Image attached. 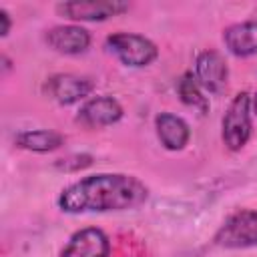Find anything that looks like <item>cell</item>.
Returning <instances> with one entry per match:
<instances>
[{
    "label": "cell",
    "instance_id": "cell-16",
    "mask_svg": "<svg viewBox=\"0 0 257 257\" xmlns=\"http://www.w3.org/2000/svg\"><path fill=\"white\" fill-rule=\"evenodd\" d=\"M0 20H2V28H0V34L2 36H6L8 34V30H10V16H8V12L2 8L0 10Z\"/></svg>",
    "mask_w": 257,
    "mask_h": 257
},
{
    "label": "cell",
    "instance_id": "cell-6",
    "mask_svg": "<svg viewBox=\"0 0 257 257\" xmlns=\"http://www.w3.org/2000/svg\"><path fill=\"white\" fill-rule=\"evenodd\" d=\"M120 118H122V106L112 96H94L86 100L76 114V120L86 128L110 126Z\"/></svg>",
    "mask_w": 257,
    "mask_h": 257
},
{
    "label": "cell",
    "instance_id": "cell-2",
    "mask_svg": "<svg viewBox=\"0 0 257 257\" xmlns=\"http://www.w3.org/2000/svg\"><path fill=\"white\" fill-rule=\"evenodd\" d=\"M221 137L229 151H239L247 145L251 137V96L247 92H239L231 100L223 116Z\"/></svg>",
    "mask_w": 257,
    "mask_h": 257
},
{
    "label": "cell",
    "instance_id": "cell-8",
    "mask_svg": "<svg viewBox=\"0 0 257 257\" xmlns=\"http://www.w3.org/2000/svg\"><path fill=\"white\" fill-rule=\"evenodd\" d=\"M94 84L86 76L76 74H54L46 82V92L58 104H74L92 92Z\"/></svg>",
    "mask_w": 257,
    "mask_h": 257
},
{
    "label": "cell",
    "instance_id": "cell-12",
    "mask_svg": "<svg viewBox=\"0 0 257 257\" xmlns=\"http://www.w3.org/2000/svg\"><path fill=\"white\" fill-rule=\"evenodd\" d=\"M155 128H157V137L161 141V145L169 151H181L191 137L189 124L171 112H161L155 118Z\"/></svg>",
    "mask_w": 257,
    "mask_h": 257
},
{
    "label": "cell",
    "instance_id": "cell-5",
    "mask_svg": "<svg viewBox=\"0 0 257 257\" xmlns=\"http://www.w3.org/2000/svg\"><path fill=\"white\" fill-rule=\"evenodd\" d=\"M195 78L201 84V88L219 94L227 86L229 68L225 58L215 50H205L195 60Z\"/></svg>",
    "mask_w": 257,
    "mask_h": 257
},
{
    "label": "cell",
    "instance_id": "cell-14",
    "mask_svg": "<svg viewBox=\"0 0 257 257\" xmlns=\"http://www.w3.org/2000/svg\"><path fill=\"white\" fill-rule=\"evenodd\" d=\"M177 92H179L181 100H183L187 106L197 108L201 114H205V112L209 110V102H207V98H205L203 92H201V84L197 82V78H195L191 72H185V74L181 76V80H179V84H177Z\"/></svg>",
    "mask_w": 257,
    "mask_h": 257
},
{
    "label": "cell",
    "instance_id": "cell-17",
    "mask_svg": "<svg viewBox=\"0 0 257 257\" xmlns=\"http://www.w3.org/2000/svg\"><path fill=\"white\" fill-rule=\"evenodd\" d=\"M251 106H253V112L257 114V92H255V96L251 98Z\"/></svg>",
    "mask_w": 257,
    "mask_h": 257
},
{
    "label": "cell",
    "instance_id": "cell-1",
    "mask_svg": "<svg viewBox=\"0 0 257 257\" xmlns=\"http://www.w3.org/2000/svg\"><path fill=\"white\" fill-rule=\"evenodd\" d=\"M149 197V189L137 177L120 173H100L84 177L68 185L58 207L64 213H108L141 207Z\"/></svg>",
    "mask_w": 257,
    "mask_h": 257
},
{
    "label": "cell",
    "instance_id": "cell-13",
    "mask_svg": "<svg viewBox=\"0 0 257 257\" xmlns=\"http://www.w3.org/2000/svg\"><path fill=\"white\" fill-rule=\"evenodd\" d=\"M64 143V137L50 128H36V131H22L16 135V145L26 151L34 153H48L58 149Z\"/></svg>",
    "mask_w": 257,
    "mask_h": 257
},
{
    "label": "cell",
    "instance_id": "cell-11",
    "mask_svg": "<svg viewBox=\"0 0 257 257\" xmlns=\"http://www.w3.org/2000/svg\"><path fill=\"white\" fill-rule=\"evenodd\" d=\"M225 46L235 56H253L257 54V20H245L231 24L223 32Z\"/></svg>",
    "mask_w": 257,
    "mask_h": 257
},
{
    "label": "cell",
    "instance_id": "cell-7",
    "mask_svg": "<svg viewBox=\"0 0 257 257\" xmlns=\"http://www.w3.org/2000/svg\"><path fill=\"white\" fill-rule=\"evenodd\" d=\"M56 10L70 20H106L128 10L126 2L118 0H100V2H62Z\"/></svg>",
    "mask_w": 257,
    "mask_h": 257
},
{
    "label": "cell",
    "instance_id": "cell-10",
    "mask_svg": "<svg viewBox=\"0 0 257 257\" xmlns=\"http://www.w3.org/2000/svg\"><path fill=\"white\" fill-rule=\"evenodd\" d=\"M46 42L52 50L60 54H80L90 46V34L82 26L74 24H64V26H54L46 32Z\"/></svg>",
    "mask_w": 257,
    "mask_h": 257
},
{
    "label": "cell",
    "instance_id": "cell-15",
    "mask_svg": "<svg viewBox=\"0 0 257 257\" xmlns=\"http://www.w3.org/2000/svg\"><path fill=\"white\" fill-rule=\"evenodd\" d=\"M90 165V157L88 155H72L68 159H60L56 163L58 169H64V171H78L82 167H88Z\"/></svg>",
    "mask_w": 257,
    "mask_h": 257
},
{
    "label": "cell",
    "instance_id": "cell-3",
    "mask_svg": "<svg viewBox=\"0 0 257 257\" xmlns=\"http://www.w3.org/2000/svg\"><path fill=\"white\" fill-rule=\"evenodd\" d=\"M215 243L225 249L257 247V209L231 215L215 235Z\"/></svg>",
    "mask_w": 257,
    "mask_h": 257
},
{
    "label": "cell",
    "instance_id": "cell-4",
    "mask_svg": "<svg viewBox=\"0 0 257 257\" xmlns=\"http://www.w3.org/2000/svg\"><path fill=\"white\" fill-rule=\"evenodd\" d=\"M106 46L110 52L116 54V58L126 64V66H133V68H139V66H147L151 64L159 50L157 46L141 36V34H133V32H114L106 38Z\"/></svg>",
    "mask_w": 257,
    "mask_h": 257
},
{
    "label": "cell",
    "instance_id": "cell-9",
    "mask_svg": "<svg viewBox=\"0 0 257 257\" xmlns=\"http://www.w3.org/2000/svg\"><path fill=\"white\" fill-rule=\"evenodd\" d=\"M110 253V243L108 237L96 229L88 227L82 231H76L66 247L60 251V257H108Z\"/></svg>",
    "mask_w": 257,
    "mask_h": 257
}]
</instances>
